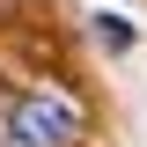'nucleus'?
I'll return each mask as SVG.
<instances>
[{
    "instance_id": "f257e3e1",
    "label": "nucleus",
    "mask_w": 147,
    "mask_h": 147,
    "mask_svg": "<svg viewBox=\"0 0 147 147\" xmlns=\"http://www.w3.org/2000/svg\"><path fill=\"white\" fill-rule=\"evenodd\" d=\"M81 140V103L52 88H30L7 103V140L0 147H74Z\"/></svg>"
},
{
    "instance_id": "f03ea898",
    "label": "nucleus",
    "mask_w": 147,
    "mask_h": 147,
    "mask_svg": "<svg viewBox=\"0 0 147 147\" xmlns=\"http://www.w3.org/2000/svg\"><path fill=\"white\" fill-rule=\"evenodd\" d=\"M96 37H103V44H132V22L125 15H96Z\"/></svg>"
}]
</instances>
